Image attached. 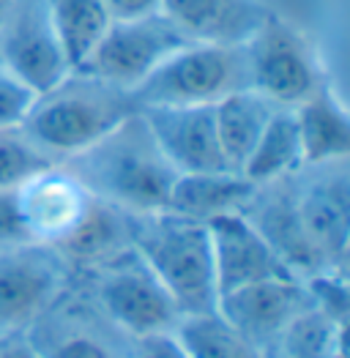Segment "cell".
I'll list each match as a JSON object with an SVG mask.
<instances>
[{
	"label": "cell",
	"instance_id": "obj_1",
	"mask_svg": "<svg viewBox=\"0 0 350 358\" xmlns=\"http://www.w3.org/2000/svg\"><path fill=\"white\" fill-rule=\"evenodd\" d=\"M60 164L85 186L90 197L134 216L167 208L170 189L178 178L175 167L156 145L140 110L118 123L99 143Z\"/></svg>",
	"mask_w": 350,
	"mask_h": 358
},
{
	"label": "cell",
	"instance_id": "obj_2",
	"mask_svg": "<svg viewBox=\"0 0 350 358\" xmlns=\"http://www.w3.org/2000/svg\"><path fill=\"white\" fill-rule=\"evenodd\" d=\"M137 110L132 90L71 71L60 85L36 96L22 120V131L60 164L99 143Z\"/></svg>",
	"mask_w": 350,
	"mask_h": 358
},
{
	"label": "cell",
	"instance_id": "obj_3",
	"mask_svg": "<svg viewBox=\"0 0 350 358\" xmlns=\"http://www.w3.org/2000/svg\"><path fill=\"white\" fill-rule=\"evenodd\" d=\"M134 249L164 285L181 315L216 309V273L211 238L203 222L170 210L146 213L134 222Z\"/></svg>",
	"mask_w": 350,
	"mask_h": 358
},
{
	"label": "cell",
	"instance_id": "obj_4",
	"mask_svg": "<svg viewBox=\"0 0 350 358\" xmlns=\"http://www.w3.org/2000/svg\"><path fill=\"white\" fill-rule=\"evenodd\" d=\"M74 285L129 339L173 331L181 317L170 293L134 246L74 273Z\"/></svg>",
	"mask_w": 350,
	"mask_h": 358
},
{
	"label": "cell",
	"instance_id": "obj_5",
	"mask_svg": "<svg viewBox=\"0 0 350 358\" xmlns=\"http://www.w3.org/2000/svg\"><path fill=\"white\" fill-rule=\"evenodd\" d=\"M252 88L246 44H186L132 90L137 107L216 104Z\"/></svg>",
	"mask_w": 350,
	"mask_h": 358
},
{
	"label": "cell",
	"instance_id": "obj_6",
	"mask_svg": "<svg viewBox=\"0 0 350 358\" xmlns=\"http://www.w3.org/2000/svg\"><path fill=\"white\" fill-rule=\"evenodd\" d=\"M71 282L74 271L55 246L38 241L0 246V336L28 334Z\"/></svg>",
	"mask_w": 350,
	"mask_h": 358
},
{
	"label": "cell",
	"instance_id": "obj_7",
	"mask_svg": "<svg viewBox=\"0 0 350 358\" xmlns=\"http://www.w3.org/2000/svg\"><path fill=\"white\" fill-rule=\"evenodd\" d=\"M252 88L276 107H295L328 85L321 55L309 38L274 11L246 41Z\"/></svg>",
	"mask_w": 350,
	"mask_h": 358
},
{
	"label": "cell",
	"instance_id": "obj_8",
	"mask_svg": "<svg viewBox=\"0 0 350 358\" xmlns=\"http://www.w3.org/2000/svg\"><path fill=\"white\" fill-rule=\"evenodd\" d=\"M186 44L192 41L162 11H150L132 20H113L77 71L115 88L134 90L150 71H156Z\"/></svg>",
	"mask_w": 350,
	"mask_h": 358
},
{
	"label": "cell",
	"instance_id": "obj_9",
	"mask_svg": "<svg viewBox=\"0 0 350 358\" xmlns=\"http://www.w3.org/2000/svg\"><path fill=\"white\" fill-rule=\"evenodd\" d=\"M301 224L323 268L348 273L350 252V178L348 162L301 167L293 176Z\"/></svg>",
	"mask_w": 350,
	"mask_h": 358
},
{
	"label": "cell",
	"instance_id": "obj_10",
	"mask_svg": "<svg viewBox=\"0 0 350 358\" xmlns=\"http://www.w3.org/2000/svg\"><path fill=\"white\" fill-rule=\"evenodd\" d=\"M41 358H132V342L71 287L25 334Z\"/></svg>",
	"mask_w": 350,
	"mask_h": 358
},
{
	"label": "cell",
	"instance_id": "obj_11",
	"mask_svg": "<svg viewBox=\"0 0 350 358\" xmlns=\"http://www.w3.org/2000/svg\"><path fill=\"white\" fill-rule=\"evenodd\" d=\"M0 63L36 96L52 90L71 74L44 0L14 3L0 33Z\"/></svg>",
	"mask_w": 350,
	"mask_h": 358
},
{
	"label": "cell",
	"instance_id": "obj_12",
	"mask_svg": "<svg viewBox=\"0 0 350 358\" xmlns=\"http://www.w3.org/2000/svg\"><path fill=\"white\" fill-rule=\"evenodd\" d=\"M309 306L307 285L298 276H276L244 285L216 301V312L265 353L285 326Z\"/></svg>",
	"mask_w": 350,
	"mask_h": 358
},
{
	"label": "cell",
	"instance_id": "obj_13",
	"mask_svg": "<svg viewBox=\"0 0 350 358\" xmlns=\"http://www.w3.org/2000/svg\"><path fill=\"white\" fill-rule=\"evenodd\" d=\"M88 189L63 164H52L17 189V213L28 241L58 246L90 206Z\"/></svg>",
	"mask_w": 350,
	"mask_h": 358
},
{
	"label": "cell",
	"instance_id": "obj_14",
	"mask_svg": "<svg viewBox=\"0 0 350 358\" xmlns=\"http://www.w3.org/2000/svg\"><path fill=\"white\" fill-rule=\"evenodd\" d=\"M241 213L265 238V243L276 252V257L288 266L293 276L307 279L312 273L326 271L312 241L307 236V230H304V224H301L293 176L265 183V186H255L252 197L246 200Z\"/></svg>",
	"mask_w": 350,
	"mask_h": 358
},
{
	"label": "cell",
	"instance_id": "obj_15",
	"mask_svg": "<svg viewBox=\"0 0 350 358\" xmlns=\"http://www.w3.org/2000/svg\"><path fill=\"white\" fill-rule=\"evenodd\" d=\"M140 115L175 173L230 170L216 140L214 104L140 107Z\"/></svg>",
	"mask_w": 350,
	"mask_h": 358
},
{
	"label": "cell",
	"instance_id": "obj_16",
	"mask_svg": "<svg viewBox=\"0 0 350 358\" xmlns=\"http://www.w3.org/2000/svg\"><path fill=\"white\" fill-rule=\"evenodd\" d=\"M205 227H208V238H211L219 296L238 290L244 285L262 282V279L293 276L288 266L276 257V252L265 243V238L249 224V219L241 210L216 216Z\"/></svg>",
	"mask_w": 350,
	"mask_h": 358
},
{
	"label": "cell",
	"instance_id": "obj_17",
	"mask_svg": "<svg viewBox=\"0 0 350 358\" xmlns=\"http://www.w3.org/2000/svg\"><path fill=\"white\" fill-rule=\"evenodd\" d=\"M159 11L195 44H246L268 8L260 0H162Z\"/></svg>",
	"mask_w": 350,
	"mask_h": 358
},
{
	"label": "cell",
	"instance_id": "obj_18",
	"mask_svg": "<svg viewBox=\"0 0 350 358\" xmlns=\"http://www.w3.org/2000/svg\"><path fill=\"white\" fill-rule=\"evenodd\" d=\"M134 222H137L134 213L93 197L83 219L77 222V227L55 249L66 257L71 271L80 273L132 249Z\"/></svg>",
	"mask_w": 350,
	"mask_h": 358
},
{
	"label": "cell",
	"instance_id": "obj_19",
	"mask_svg": "<svg viewBox=\"0 0 350 358\" xmlns=\"http://www.w3.org/2000/svg\"><path fill=\"white\" fill-rule=\"evenodd\" d=\"M304 167L312 164H331V162H348L350 156V118L345 101L334 93L331 83L315 90L309 99L290 107Z\"/></svg>",
	"mask_w": 350,
	"mask_h": 358
},
{
	"label": "cell",
	"instance_id": "obj_20",
	"mask_svg": "<svg viewBox=\"0 0 350 358\" xmlns=\"http://www.w3.org/2000/svg\"><path fill=\"white\" fill-rule=\"evenodd\" d=\"M252 192L255 186L235 170L178 173L164 210L208 224L216 216L238 213L252 197Z\"/></svg>",
	"mask_w": 350,
	"mask_h": 358
},
{
	"label": "cell",
	"instance_id": "obj_21",
	"mask_svg": "<svg viewBox=\"0 0 350 358\" xmlns=\"http://www.w3.org/2000/svg\"><path fill=\"white\" fill-rule=\"evenodd\" d=\"M279 107L268 101L255 88L235 90L230 96L219 99L214 104V126H216V140L225 156V164L230 170H241L246 156L252 153L255 143L260 140L265 123Z\"/></svg>",
	"mask_w": 350,
	"mask_h": 358
},
{
	"label": "cell",
	"instance_id": "obj_22",
	"mask_svg": "<svg viewBox=\"0 0 350 358\" xmlns=\"http://www.w3.org/2000/svg\"><path fill=\"white\" fill-rule=\"evenodd\" d=\"M301 167H304V153H301L293 110L279 107L265 123L260 140L255 143V148L246 156L238 173L252 186H265L274 180L290 178Z\"/></svg>",
	"mask_w": 350,
	"mask_h": 358
},
{
	"label": "cell",
	"instance_id": "obj_23",
	"mask_svg": "<svg viewBox=\"0 0 350 358\" xmlns=\"http://www.w3.org/2000/svg\"><path fill=\"white\" fill-rule=\"evenodd\" d=\"M44 6L63 55L71 71H77L110 28L113 14L104 0H44Z\"/></svg>",
	"mask_w": 350,
	"mask_h": 358
},
{
	"label": "cell",
	"instance_id": "obj_24",
	"mask_svg": "<svg viewBox=\"0 0 350 358\" xmlns=\"http://www.w3.org/2000/svg\"><path fill=\"white\" fill-rule=\"evenodd\" d=\"M173 331L189 358H268L262 348L233 329L216 309L181 315Z\"/></svg>",
	"mask_w": 350,
	"mask_h": 358
},
{
	"label": "cell",
	"instance_id": "obj_25",
	"mask_svg": "<svg viewBox=\"0 0 350 358\" xmlns=\"http://www.w3.org/2000/svg\"><path fill=\"white\" fill-rule=\"evenodd\" d=\"M268 358H348V326L309 306L274 339Z\"/></svg>",
	"mask_w": 350,
	"mask_h": 358
},
{
	"label": "cell",
	"instance_id": "obj_26",
	"mask_svg": "<svg viewBox=\"0 0 350 358\" xmlns=\"http://www.w3.org/2000/svg\"><path fill=\"white\" fill-rule=\"evenodd\" d=\"M55 162L38 148L22 126L0 129V192H14Z\"/></svg>",
	"mask_w": 350,
	"mask_h": 358
},
{
	"label": "cell",
	"instance_id": "obj_27",
	"mask_svg": "<svg viewBox=\"0 0 350 358\" xmlns=\"http://www.w3.org/2000/svg\"><path fill=\"white\" fill-rule=\"evenodd\" d=\"M309 303L321 315L331 317L340 326H348L350 317V290H348V273L337 271H321L304 279Z\"/></svg>",
	"mask_w": 350,
	"mask_h": 358
},
{
	"label": "cell",
	"instance_id": "obj_28",
	"mask_svg": "<svg viewBox=\"0 0 350 358\" xmlns=\"http://www.w3.org/2000/svg\"><path fill=\"white\" fill-rule=\"evenodd\" d=\"M36 101V93L25 88L3 63H0V129L22 126L30 104Z\"/></svg>",
	"mask_w": 350,
	"mask_h": 358
},
{
	"label": "cell",
	"instance_id": "obj_29",
	"mask_svg": "<svg viewBox=\"0 0 350 358\" xmlns=\"http://www.w3.org/2000/svg\"><path fill=\"white\" fill-rule=\"evenodd\" d=\"M132 358H189V353L178 342L175 331H162V334L134 339L132 342Z\"/></svg>",
	"mask_w": 350,
	"mask_h": 358
},
{
	"label": "cell",
	"instance_id": "obj_30",
	"mask_svg": "<svg viewBox=\"0 0 350 358\" xmlns=\"http://www.w3.org/2000/svg\"><path fill=\"white\" fill-rule=\"evenodd\" d=\"M28 241L20 213H17V189L14 192H0V246L6 243H20Z\"/></svg>",
	"mask_w": 350,
	"mask_h": 358
},
{
	"label": "cell",
	"instance_id": "obj_31",
	"mask_svg": "<svg viewBox=\"0 0 350 358\" xmlns=\"http://www.w3.org/2000/svg\"><path fill=\"white\" fill-rule=\"evenodd\" d=\"M113 20H132V17H143L150 11H159L162 0H104Z\"/></svg>",
	"mask_w": 350,
	"mask_h": 358
},
{
	"label": "cell",
	"instance_id": "obj_32",
	"mask_svg": "<svg viewBox=\"0 0 350 358\" xmlns=\"http://www.w3.org/2000/svg\"><path fill=\"white\" fill-rule=\"evenodd\" d=\"M0 358H41V356L30 345L28 336L20 334V336H0Z\"/></svg>",
	"mask_w": 350,
	"mask_h": 358
},
{
	"label": "cell",
	"instance_id": "obj_33",
	"mask_svg": "<svg viewBox=\"0 0 350 358\" xmlns=\"http://www.w3.org/2000/svg\"><path fill=\"white\" fill-rule=\"evenodd\" d=\"M6 3H8V0H0V6H6Z\"/></svg>",
	"mask_w": 350,
	"mask_h": 358
}]
</instances>
